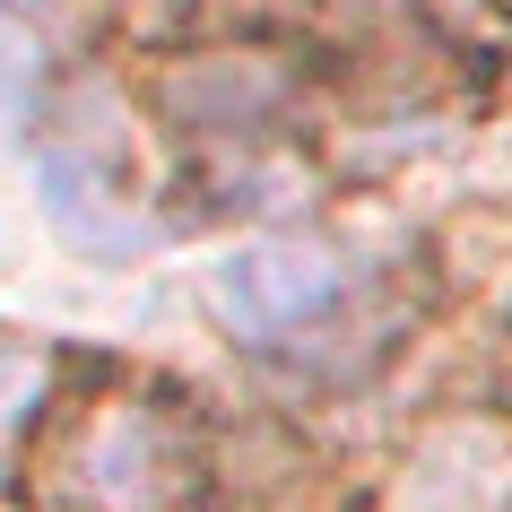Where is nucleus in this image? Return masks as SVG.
Here are the masks:
<instances>
[{"mask_svg": "<svg viewBox=\"0 0 512 512\" xmlns=\"http://www.w3.org/2000/svg\"><path fill=\"white\" fill-rule=\"evenodd\" d=\"M200 426L165 391H96L44 469V512H191L200 504Z\"/></svg>", "mask_w": 512, "mask_h": 512, "instance_id": "f257e3e1", "label": "nucleus"}, {"mask_svg": "<svg viewBox=\"0 0 512 512\" xmlns=\"http://www.w3.org/2000/svg\"><path fill=\"white\" fill-rule=\"evenodd\" d=\"M304 105V61L278 44H200L157 70V113L174 131L209 139L217 157L270 148Z\"/></svg>", "mask_w": 512, "mask_h": 512, "instance_id": "f03ea898", "label": "nucleus"}, {"mask_svg": "<svg viewBox=\"0 0 512 512\" xmlns=\"http://www.w3.org/2000/svg\"><path fill=\"white\" fill-rule=\"evenodd\" d=\"M356 270L339 243H313V235H278V243H243L226 252L209 278V304L226 313V330L243 339H296V330H322L339 304H348Z\"/></svg>", "mask_w": 512, "mask_h": 512, "instance_id": "7ed1b4c3", "label": "nucleus"}, {"mask_svg": "<svg viewBox=\"0 0 512 512\" xmlns=\"http://www.w3.org/2000/svg\"><path fill=\"white\" fill-rule=\"evenodd\" d=\"M44 391H53V356L27 348V339H0V460L18 443V426L44 408Z\"/></svg>", "mask_w": 512, "mask_h": 512, "instance_id": "20e7f679", "label": "nucleus"}, {"mask_svg": "<svg viewBox=\"0 0 512 512\" xmlns=\"http://www.w3.org/2000/svg\"><path fill=\"white\" fill-rule=\"evenodd\" d=\"M157 9H200V0H157Z\"/></svg>", "mask_w": 512, "mask_h": 512, "instance_id": "39448f33", "label": "nucleus"}, {"mask_svg": "<svg viewBox=\"0 0 512 512\" xmlns=\"http://www.w3.org/2000/svg\"><path fill=\"white\" fill-rule=\"evenodd\" d=\"M495 9H504V18H512V0H495Z\"/></svg>", "mask_w": 512, "mask_h": 512, "instance_id": "423d86ee", "label": "nucleus"}]
</instances>
